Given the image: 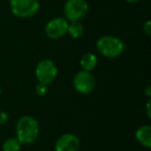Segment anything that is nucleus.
<instances>
[{"label": "nucleus", "mask_w": 151, "mask_h": 151, "mask_svg": "<svg viewBox=\"0 0 151 151\" xmlns=\"http://www.w3.org/2000/svg\"><path fill=\"white\" fill-rule=\"evenodd\" d=\"M97 64V57L93 53H86L85 55H83L82 58L80 60V65L82 67L83 70L87 71H92L95 68Z\"/></svg>", "instance_id": "nucleus-10"}, {"label": "nucleus", "mask_w": 151, "mask_h": 151, "mask_svg": "<svg viewBox=\"0 0 151 151\" xmlns=\"http://www.w3.org/2000/svg\"><path fill=\"white\" fill-rule=\"evenodd\" d=\"M95 78L91 71L80 70L73 77V87L81 94H89L95 88Z\"/></svg>", "instance_id": "nucleus-6"}, {"label": "nucleus", "mask_w": 151, "mask_h": 151, "mask_svg": "<svg viewBox=\"0 0 151 151\" xmlns=\"http://www.w3.org/2000/svg\"><path fill=\"white\" fill-rule=\"evenodd\" d=\"M146 94H147V96L150 99V96H151V90H150V86H147V88H146Z\"/></svg>", "instance_id": "nucleus-17"}, {"label": "nucleus", "mask_w": 151, "mask_h": 151, "mask_svg": "<svg viewBox=\"0 0 151 151\" xmlns=\"http://www.w3.org/2000/svg\"><path fill=\"white\" fill-rule=\"evenodd\" d=\"M89 11L86 0H66L63 7L65 19L69 22H80L87 16Z\"/></svg>", "instance_id": "nucleus-3"}, {"label": "nucleus", "mask_w": 151, "mask_h": 151, "mask_svg": "<svg viewBox=\"0 0 151 151\" xmlns=\"http://www.w3.org/2000/svg\"><path fill=\"white\" fill-rule=\"evenodd\" d=\"M11 11L18 18L33 17L40 9V2L37 0H11Z\"/></svg>", "instance_id": "nucleus-5"}, {"label": "nucleus", "mask_w": 151, "mask_h": 151, "mask_svg": "<svg viewBox=\"0 0 151 151\" xmlns=\"http://www.w3.org/2000/svg\"><path fill=\"white\" fill-rule=\"evenodd\" d=\"M146 110H147V115H148V117L150 118V99H148V101H147V107H146Z\"/></svg>", "instance_id": "nucleus-16"}, {"label": "nucleus", "mask_w": 151, "mask_h": 151, "mask_svg": "<svg viewBox=\"0 0 151 151\" xmlns=\"http://www.w3.org/2000/svg\"><path fill=\"white\" fill-rule=\"evenodd\" d=\"M7 120H9V114L3 111L0 112V125H1V124H4Z\"/></svg>", "instance_id": "nucleus-15"}, {"label": "nucleus", "mask_w": 151, "mask_h": 151, "mask_svg": "<svg viewBox=\"0 0 151 151\" xmlns=\"http://www.w3.org/2000/svg\"><path fill=\"white\" fill-rule=\"evenodd\" d=\"M22 144L17 138H9L4 141L2 145V151H20Z\"/></svg>", "instance_id": "nucleus-12"}, {"label": "nucleus", "mask_w": 151, "mask_h": 151, "mask_svg": "<svg viewBox=\"0 0 151 151\" xmlns=\"http://www.w3.org/2000/svg\"><path fill=\"white\" fill-rule=\"evenodd\" d=\"M99 53L107 58H117L123 54L125 45L121 40L112 35H105L99 38L96 42Z\"/></svg>", "instance_id": "nucleus-2"}, {"label": "nucleus", "mask_w": 151, "mask_h": 151, "mask_svg": "<svg viewBox=\"0 0 151 151\" xmlns=\"http://www.w3.org/2000/svg\"><path fill=\"white\" fill-rule=\"evenodd\" d=\"M58 75V69L51 59H42L35 67V77L38 83L49 85L54 82Z\"/></svg>", "instance_id": "nucleus-4"}, {"label": "nucleus", "mask_w": 151, "mask_h": 151, "mask_svg": "<svg viewBox=\"0 0 151 151\" xmlns=\"http://www.w3.org/2000/svg\"><path fill=\"white\" fill-rule=\"evenodd\" d=\"M1 91H2V90H1V87H0V94H1Z\"/></svg>", "instance_id": "nucleus-19"}, {"label": "nucleus", "mask_w": 151, "mask_h": 151, "mask_svg": "<svg viewBox=\"0 0 151 151\" xmlns=\"http://www.w3.org/2000/svg\"><path fill=\"white\" fill-rule=\"evenodd\" d=\"M136 139L143 147L151 148V126L149 124L140 126L136 132Z\"/></svg>", "instance_id": "nucleus-9"}, {"label": "nucleus", "mask_w": 151, "mask_h": 151, "mask_svg": "<svg viewBox=\"0 0 151 151\" xmlns=\"http://www.w3.org/2000/svg\"><path fill=\"white\" fill-rule=\"evenodd\" d=\"M143 32L146 34L147 36L151 35V22L147 20L144 24H143Z\"/></svg>", "instance_id": "nucleus-14"}, {"label": "nucleus", "mask_w": 151, "mask_h": 151, "mask_svg": "<svg viewBox=\"0 0 151 151\" xmlns=\"http://www.w3.org/2000/svg\"><path fill=\"white\" fill-rule=\"evenodd\" d=\"M35 92L37 93V95L40 96H45L48 92V85L42 84V83H38L35 86Z\"/></svg>", "instance_id": "nucleus-13"}, {"label": "nucleus", "mask_w": 151, "mask_h": 151, "mask_svg": "<svg viewBox=\"0 0 151 151\" xmlns=\"http://www.w3.org/2000/svg\"><path fill=\"white\" fill-rule=\"evenodd\" d=\"M80 139L75 134H64L55 143V151H78Z\"/></svg>", "instance_id": "nucleus-8"}, {"label": "nucleus", "mask_w": 151, "mask_h": 151, "mask_svg": "<svg viewBox=\"0 0 151 151\" xmlns=\"http://www.w3.org/2000/svg\"><path fill=\"white\" fill-rule=\"evenodd\" d=\"M16 138L22 145H29L34 143L40 134V125L33 116L24 115L18 120L16 126Z\"/></svg>", "instance_id": "nucleus-1"}, {"label": "nucleus", "mask_w": 151, "mask_h": 151, "mask_svg": "<svg viewBox=\"0 0 151 151\" xmlns=\"http://www.w3.org/2000/svg\"><path fill=\"white\" fill-rule=\"evenodd\" d=\"M127 2H129V3H137L139 1V0H126Z\"/></svg>", "instance_id": "nucleus-18"}, {"label": "nucleus", "mask_w": 151, "mask_h": 151, "mask_svg": "<svg viewBox=\"0 0 151 151\" xmlns=\"http://www.w3.org/2000/svg\"><path fill=\"white\" fill-rule=\"evenodd\" d=\"M67 33L73 38H80L84 34V26L81 22H70L67 27Z\"/></svg>", "instance_id": "nucleus-11"}, {"label": "nucleus", "mask_w": 151, "mask_h": 151, "mask_svg": "<svg viewBox=\"0 0 151 151\" xmlns=\"http://www.w3.org/2000/svg\"><path fill=\"white\" fill-rule=\"evenodd\" d=\"M68 21L65 18H54L46 25V34L49 38L58 40L67 33Z\"/></svg>", "instance_id": "nucleus-7"}]
</instances>
